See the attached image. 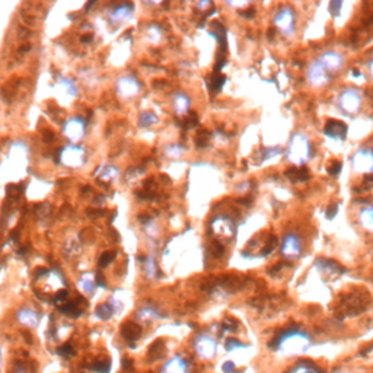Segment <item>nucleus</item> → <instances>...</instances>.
Listing matches in <instances>:
<instances>
[{"label":"nucleus","mask_w":373,"mask_h":373,"mask_svg":"<svg viewBox=\"0 0 373 373\" xmlns=\"http://www.w3.org/2000/svg\"><path fill=\"white\" fill-rule=\"evenodd\" d=\"M287 159L295 165H303L311 156V145L309 140L302 134H295L289 143L286 150Z\"/></svg>","instance_id":"nucleus-1"},{"label":"nucleus","mask_w":373,"mask_h":373,"mask_svg":"<svg viewBox=\"0 0 373 373\" xmlns=\"http://www.w3.org/2000/svg\"><path fill=\"white\" fill-rule=\"evenodd\" d=\"M360 104H362L360 93L354 89L344 91L338 98V105L345 114H356L360 110Z\"/></svg>","instance_id":"nucleus-2"},{"label":"nucleus","mask_w":373,"mask_h":373,"mask_svg":"<svg viewBox=\"0 0 373 373\" xmlns=\"http://www.w3.org/2000/svg\"><path fill=\"white\" fill-rule=\"evenodd\" d=\"M274 24L279 28V31H281L287 37H290L295 32V13H293V10L289 7L281 9L274 18Z\"/></svg>","instance_id":"nucleus-3"},{"label":"nucleus","mask_w":373,"mask_h":373,"mask_svg":"<svg viewBox=\"0 0 373 373\" xmlns=\"http://www.w3.org/2000/svg\"><path fill=\"white\" fill-rule=\"evenodd\" d=\"M60 159L64 165L76 168L83 165L85 162V152L79 146H67L60 152Z\"/></svg>","instance_id":"nucleus-4"},{"label":"nucleus","mask_w":373,"mask_h":373,"mask_svg":"<svg viewBox=\"0 0 373 373\" xmlns=\"http://www.w3.org/2000/svg\"><path fill=\"white\" fill-rule=\"evenodd\" d=\"M353 166L359 172H373V150L360 149L353 156Z\"/></svg>","instance_id":"nucleus-5"},{"label":"nucleus","mask_w":373,"mask_h":373,"mask_svg":"<svg viewBox=\"0 0 373 373\" xmlns=\"http://www.w3.org/2000/svg\"><path fill=\"white\" fill-rule=\"evenodd\" d=\"M63 133L69 140L77 142L85 134V121L82 118H79V117H75V118L69 120L63 127Z\"/></svg>","instance_id":"nucleus-6"},{"label":"nucleus","mask_w":373,"mask_h":373,"mask_svg":"<svg viewBox=\"0 0 373 373\" xmlns=\"http://www.w3.org/2000/svg\"><path fill=\"white\" fill-rule=\"evenodd\" d=\"M308 79H309L312 86L319 88V86H324L325 83L330 82V75L321 66V63L313 62L311 64V67H309V70H308Z\"/></svg>","instance_id":"nucleus-7"},{"label":"nucleus","mask_w":373,"mask_h":373,"mask_svg":"<svg viewBox=\"0 0 373 373\" xmlns=\"http://www.w3.org/2000/svg\"><path fill=\"white\" fill-rule=\"evenodd\" d=\"M302 251L300 241L295 233H287L281 242V254L287 258H296Z\"/></svg>","instance_id":"nucleus-8"},{"label":"nucleus","mask_w":373,"mask_h":373,"mask_svg":"<svg viewBox=\"0 0 373 373\" xmlns=\"http://www.w3.org/2000/svg\"><path fill=\"white\" fill-rule=\"evenodd\" d=\"M212 227L215 230V233L219 238H224V239H230L235 235V224L230 219L227 218H218L213 220Z\"/></svg>","instance_id":"nucleus-9"},{"label":"nucleus","mask_w":373,"mask_h":373,"mask_svg":"<svg viewBox=\"0 0 373 373\" xmlns=\"http://www.w3.org/2000/svg\"><path fill=\"white\" fill-rule=\"evenodd\" d=\"M318 62L321 63V66L327 70V72H338L341 70L344 66V59L340 54L334 53V51H327L324 53Z\"/></svg>","instance_id":"nucleus-10"},{"label":"nucleus","mask_w":373,"mask_h":373,"mask_svg":"<svg viewBox=\"0 0 373 373\" xmlns=\"http://www.w3.org/2000/svg\"><path fill=\"white\" fill-rule=\"evenodd\" d=\"M324 133H325L330 139H334V140H344V139H345V134H347V125L344 124V123H341V121H337V120H330V121L325 124Z\"/></svg>","instance_id":"nucleus-11"},{"label":"nucleus","mask_w":373,"mask_h":373,"mask_svg":"<svg viewBox=\"0 0 373 373\" xmlns=\"http://www.w3.org/2000/svg\"><path fill=\"white\" fill-rule=\"evenodd\" d=\"M117 88H118V92L123 96H133L140 91L139 82L131 76H125L123 79H120L117 83Z\"/></svg>","instance_id":"nucleus-12"},{"label":"nucleus","mask_w":373,"mask_h":373,"mask_svg":"<svg viewBox=\"0 0 373 373\" xmlns=\"http://www.w3.org/2000/svg\"><path fill=\"white\" fill-rule=\"evenodd\" d=\"M133 12H134V6L131 4V3H124V4H120V6H117L111 13H110V16H111V19L112 21H115V22H121V21H127V19H130L131 18V15H133Z\"/></svg>","instance_id":"nucleus-13"},{"label":"nucleus","mask_w":373,"mask_h":373,"mask_svg":"<svg viewBox=\"0 0 373 373\" xmlns=\"http://www.w3.org/2000/svg\"><path fill=\"white\" fill-rule=\"evenodd\" d=\"M195 347L201 356H212L215 351V341L210 337H200L195 341Z\"/></svg>","instance_id":"nucleus-14"},{"label":"nucleus","mask_w":373,"mask_h":373,"mask_svg":"<svg viewBox=\"0 0 373 373\" xmlns=\"http://www.w3.org/2000/svg\"><path fill=\"white\" fill-rule=\"evenodd\" d=\"M123 336L127 341H133V340H137L142 334V328L137 325V324H133V322H127L123 330H121Z\"/></svg>","instance_id":"nucleus-15"},{"label":"nucleus","mask_w":373,"mask_h":373,"mask_svg":"<svg viewBox=\"0 0 373 373\" xmlns=\"http://www.w3.org/2000/svg\"><path fill=\"white\" fill-rule=\"evenodd\" d=\"M98 177L104 181H114L118 177V169L111 165H104L96 171Z\"/></svg>","instance_id":"nucleus-16"},{"label":"nucleus","mask_w":373,"mask_h":373,"mask_svg":"<svg viewBox=\"0 0 373 373\" xmlns=\"http://www.w3.org/2000/svg\"><path fill=\"white\" fill-rule=\"evenodd\" d=\"M18 319L24 324V325H30V327H35L38 324V315L34 311L30 309H22L18 313Z\"/></svg>","instance_id":"nucleus-17"},{"label":"nucleus","mask_w":373,"mask_h":373,"mask_svg":"<svg viewBox=\"0 0 373 373\" xmlns=\"http://www.w3.org/2000/svg\"><path fill=\"white\" fill-rule=\"evenodd\" d=\"M174 107L178 114H184L189 108V98L184 93H177L174 96Z\"/></svg>","instance_id":"nucleus-18"},{"label":"nucleus","mask_w":373,"mask_h":373,"mask_svg":"<svg viewBox=\"0 0 373 373\" xmlns=\"http://www.w3.org/2000/svg\"><path fill=\"white\" fill-rule=\"evenodd\" d=\"M360 223L368 229L373 232V207H365L360 212Z\"/></svg>","instance_id":"nucleus-19"},{"label":"nucleus","mask_w":373,"mask_h":373,"mask_svg":"<svg viewBox=\"0 0 373 373\" xmlns=\"http://www.w3.org/2000/svg\"><path fill=\"white\" fill-rule=\"evenodd\" d=\"M316 265H318L321 270H327V271H333V273L344 271V270H341V267H340L337 262H334V261H331V260H318V261H316Z\"/></svg>","instance_id":"nucleus-20"},{"label":"nucleus","mask_w":373,"mask_h":373,"mask_svg":"<svg viewBox=\"0 0 373 373\" xmlns=\"http://www.w3.org/2000/svg\"><path fill=\"white\" fill-rule=\"evenodd\" d=\"M115 312V309L112 308L111 303H104L101 306H98L96 309V316L101 318V319H110L112 316V313Z\"/></svg>","instance_id":"nucleus-21"},{"label":"nucleus","mask_w":373,"mask_h":373,"mask_svg":"<svg viewBox=\"0 0 373 373\" xmlns=\"http://www.w3.org/2000/svg\"><path fill=\"white\" fill-rule=\"evenodd\" d=\"M287 177L292 178L293 181H303V180H308V172L302 168H295L287 172Z\"/></svg>","instance_id":"nucleus-22"},{"label":"nucleus","mask_w":373,"mask_h":373,"mask_svg":"<svg viewBox=\"0 0 373 373\" xmlns=\"http://www.w3.org/2000/svg\"><path fill=\"white\" fill-rule=\"evenodd\" d=\"M60 311H62L64 315H69V316H73V318H77V316L82 313V311L77 309V306H76L75 303H72V302L66 303L64 306H60Z\"/></svg>","instance_id":"nucleus-23"},{"label":"nucleus","mask_w":373,"mask_h":373,"mask_svg":"<svg viewBox=\"0 0 373 373\" xmlns=\"http://www.w3.org/2000/svg\"><path fill=\"white\" fill-rule=\"evenodd\" d=\"M157 123V117H156L155 114H152V112H146V114H142V117H140V127H150V125H153Z\"/></svg>","instance_id":"nucleus-24"},{"label":"nucleus","mask_w":373,"mask_h":373,"mask_svg":"<svg viewBox=\"0 0 373 373\" xmlns=\"http://www.w3.org/2000/svg\"><path fill=\"white\" fill-rule=\"evenodd\" d=\"M80 286H82V289H83L86 293L92 295L93 289H95V284H93V281L89 274H85V276L82 277V280H80Z\"/></svg>","instance_id":"nucleus-25"},{"label":"nucleus","mask_w":373,"mask_h":373,"mask_svg":"<svg viewBox=\"0 0 373 373\" xmlns=\"http://www.w3.org/2000/svg\"><path fill=\"white\" fill-rule=\"evenodd\" d=\"M60 80V85L62 86H64L66 89H67V92L70 93V95H77V88H76V85L72 82V80H69V79H66V77H60L59 79Z\"/></svg>","instance_id":"nucleus-26"},{"label":"nucleus","mask_w":373,"mask_h":373,"mask_svg":"<svg viewBox=\"0 0 373 373\" xmlns=\"http://www.w3.org/2000/svg\"><path fill=\"white\" fill-rule=\"evenodd\" d=\"M111 369L110 362H96L92 366V371L95 373H108Z\"/></svg>","instance_id":"nucleus-27"},{"label":"nucleus","mask_w":373,"mask_h":373,"mask_svg":"<svg viewBox=\"0 0 373 373\" xmlns=\"http://www.w3.org/2000/svg\"><path fill=\"white\" fill-rule=\"evenodd\" d=\"M146 273H148L149 277H155L156 264L153 258H146Z\"/></svg>","instance_id":"nucleus-28"},{"label":"nucleus","mask_w":373,"mask_h":373,"mask_svg":"<svg viewBox=\"0 0 373 373\" xmlns=\"http://www.w3.org/2000/svg\"><path fill=\"white\" fill-rule=\"evenodd\" d=\"M112 258H114V254L105 252V254L101 257V260H99V265H101V267H107V265L112 261Z\"/></svg>","instance_id":"nucleus-29"},{"label":"nucleus","mask_w":373,"mask_h":373,"mask_svg":"<svg viewBox=\"0 0 373 373\" xmlns=\"http://www.w3.org/2000/svg\"><path fill=\"white\" fill-rule=\"evenodd\" d=\"M59 354L63 356V357H69V356H73L75 351H73V348H72L70 344H66V345H63V347L59 348Z\"/></svg>","instance_id":"nucleus-30"},{"label":"nucleus","mask_w":373,"mask_h":373,"mask_svg":"<svg viewBox=\"0 0 373 373\" xmlns=\"http://www.w3.org/2000/svg\"><path fill=\"white\" fill-rule=\"evenodd\" d=\"M236 347H245L242 342H239V341H236L235 338H229L227 341H226V350H233V348H236Z\"/></svg>","instance_id":"nucleus-31"},{"label":"nucleus","mask_w":373,"mask_h":373,"mask_svg":"<svg viewBox=\"0 0 373 373\" xmlns=\"http://www.w3.org/2000/svg\"><path fill=\"white\" fill-rule=\"evenodd\" d=\"M338 213V204H334V206H331V207H328V210H327V213H325V216L330 219H334L336 218V215Z\"/></svg>","instance_id":"nucleus-32"},{"label":"nucleus","mask_w":373,"mask_h":373,"mask_svg":"<svg viewBox=\"0 0 373 373\" xmlns=\"http://www.w3.org/2000/svg\"><path fill=\"white\" fill-rule=\"evenodd\" d=\"M280 149L279 148H274V149H268V150H265L264 152V157H262V160H267V159H270V157H273V156H277L279 155Z\"/></svg>","instance_id":"nucleus-33"},{"label":"nucleus","mask_w":373,"mask_h":373,"mask_svg":"<svg viewBox=\"0 0 373 373\" xmlns=\"http://www.w3.org/2000/svg\"><path fill=\"white\" fill-rule=\"evenodd\" d=\"M150 316H157V313L153 309H149V308L139 312V318H150Z\"/></svg>","instance_id":"nucleus-34"},{"label":"nucleus","mask_w":373,"mask_h":373,"mask_svg":"<svg viewBox=\"0 0 373 373\" xmlns=\"http://www.w3.org/2000/svg\"><path fill=\"white\" fill-rule=\"evenodd\" d=\"M340 171H341V162H334V166L330 168V174L333 177H337L340 174Z\"/></svg>","instance_id":"nucleus-35"},{"label":"nucleus","mask_w":373,"mask_h":373,"mask_svg":"<svg viewBox=\"0 0 373 373\" xmlns=\"http://www.w3.org/2000/svg\"><path fill=\"white\" fill-rule=\"evenodd\" d=\"M183 150H184V148H181V146H175V148H168V153L171 156H180L183 153Z\"/></svg>","instance_id":"nucleus-36"},{"label":"nucleus","mask_w":373,"mask_h":373,"mask_svg":"<svg viewBox=\"0 0 373 373\" xmlns=\"http://www.w3.org/2000/svg\"><path fill=\"white\" fill-rule=\"evenodd\" d=\"M340 7H341V1H333V3L330 4V12H331L333 15H337L338 10H340Z\"/></svg>","instance_id":"nucleus-37"},{"label":"nucleus","mask_w":373,"mask_h":373,"mask_svg":"<svg viewBox=\"0 0 373 373\" xmlns=\"http://www.w3.org/2000/svg\"><path fill=\"white\" fill-rule=\"evenodd\" d=\"M67 295H69V293H67L66 290H62V292H60V293H59V295H57V296L54 298V302H56L57 305H60L63 300H64V299L67 298Z\"/></svg>","instance_id":"nucleus-38"},{"label":"nucleus","mask_w":373,"mask_h":373,"mask_svg":"<svg viewBox=\"0 0 373 373\" xmlns=\"http://www.w3.org/2000/svg\"><path fill=\"white\" fill-rule=\"evenodd\" d=\"M223 372L224 373L235 372V366H233V363H232V362H226V363L223 365Z\"/></svg>","instance_id":"nucleus-39"},{"label":"nucleus","mask_w":373,"mask_h":373,"mask_svg":"<svg viewBox=\"0 0 373 373\" xmlns=\"http://www.w3.org/2000/svg\"><path fill=\"white\" fill-rule=\"evenodd\" d=\"M96 284L99 286V287H107V283H105V279H104V276L102 274H98L96 276Z\"/></svg>","instance_id":"nucleus-40"},{"label":"nucleus","mask_w":373,"mask_h":373,"mask_svg":"<svg viewBox=\"0 0 373 373\" xmlns=\"http://www.w3.org/2000/svg\"><path fill=\"white\" fill-rule=\"evenodd\" d=\"M131 365H133L131 360H128V359H124V360H123V368H125V369H130Z\"/></svg>","instance_id":"nucleus-41"},{"label":"nucleus","mask_w":373,"mask_h":373,"mask_svg":"<svg viewBox=\"0 0 373 373\" xmlns=\"http://www.w3.org/2000/svg\"><path fill=\"white\" fill-rule=\"evenodd\" d=\"M371 72H372V76H373V62L371 63Z\"/></svg>","instance_id":"nucleus-42"}]
</instances>
